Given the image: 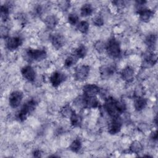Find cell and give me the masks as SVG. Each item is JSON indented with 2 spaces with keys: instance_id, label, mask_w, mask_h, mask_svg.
Returning a JSON list of instances; mask_svg holds the SVG:
<instances>
[{
  "instance_id": "obj_1",
  "label": "cell",
  "mask_w": 158,
  "mask_h": 158,
  "mask_svg": "<svg viewBox=\"0 0 158 158\" xmlns=\"http://www.w3.org/2000/svg\"><path fill=\"white\" fill-rule=\"evenodd\" d=\"M104 107L107 114L112 118L119 116L126 109L124 102L117 100L112 96H109L105 99Z\"/></svg>"
},
{
  "instance_id": "obj_2",
  "label": "cell",
  "mask_w": 158,
  "mask_h": 158,
  "mask_svg": "<svg viewBox=\"0 0 158 158\" xmlns=\"http://www.w3.org/2000/svg\"><path fill=\"white\" fill-rule=\"evenodd\" d=\"M37 102L33 99L27 101L17 113V117L19 120L20 122L25 121L27 118L28 116L35 110Z\"/></svg>"
},
{
  "instance_id": "obj_3",
  "label": "cell",
  "mask_w": 158,
  "mask_h": 158,
  "mask_svg": "<svg viewBox=\"0 0 158 158\" xmlns=\"http://www.w3.org/2000/svg\"><path fill=\"white\" fill-rule=\"evenodd\" d=\"M106 51L110 57L113 58L118 57L121 54V49L119 42L115 38L109 39L106 44Z\"/></svg>"
},
{
  "instance_id": "obj_4",
  "label": "cell",
  "mask_w": 158,
  "mask_h": 158,
  "mask_svg": "<svg viewBox=\"0 0 158 158\" xmlns=\"http://www.w3.org/2000/svg\"><path fill=\"white\" fill-rule=\"evenodd\" d=\"M26 55L31 60L41 61L46 57L47 52L44 49L28 48L26 51Z\"/></svg>"
},
{
  "instance_id": "obj_5",
  "label": "cell",
  "mask_w": 158,
  "mask_h": 158,
  "mask_svg": "<svg viewBox=\"0 0 158 158\" xmlns=\"http://www.w3.org/2000/svg\"><path fill=\"white\" fill-rule=\"evenodd\" d=\"M89 71L90 67L89 65H81L75 69L74 72V78L77 81H83L88 78Z\"/></svg>"
},
{
  "instance_id": "obj_6",
  "label": "cell",
  "mask_w": 158,
  "mask_h": 158,
  "mask_svg": "<svg viewBox=\"0 0 158 158\" xmlns=\"http://www.w3.org/2000/svg\"><path fill=\"white\" fill-rule=\"evenodd\" d=\"M23 99V93L20 91H14L12 92L9 97V103L12 108L19 107Z\"/></svg>"
},
{
  "instance_id": "obj_7",
  "label": "cell",
  "mask_w": 158,
  "mask_h": 158,
  "mask_svg": "<svg viewBox=\"0 0 158 158\" xmlns=\"http://www.w3.org/2000/svg\"><path fill=\"white\" fill-rule=\"evenodd\" d=\"M100 92V88L95 84H87L83 88V94L84 97L89 98L96 96Z\"/></svg>"
},
{
  "instance_id": "obj_8",
  "label": "cell",
  "mask_w": 158,
  "mask_h": 158,
  "mask_svg": "<svg viewBox=\"0 0 158 158\" xmlns=\"http://www.w3.org/2000/svg\"><path fill=\"white\" fill-rule=\"evenodd\" d=\"M122 126V120L119 116L114 117L112 120L109 124L108 132L110 135H115L120 132Z\"/></svg>"
},
{
  "instance_id": "obj_9",
  "label": "cell",
  "mask_w": 158,
  "mask_h": 158,
  "mask_svg": "<svg viewBox=\"0 0 158 158\" xmlns=\"http://www.w3.org/2000/svg\"><path fill=\"white\" fill-rule=\"evenodd\" d=\"M23 43L22 39L19 36L8 38L6 41V48L10 51H14L18 49Z\"/></svg>"
},
{
  "instance_id": "obj_10",
  "label": "cell",
  "mask_w": 158,
  "mask_h": 158,
  "mask_svg": "<svg viewBox=\"0 0 158 158\" xmlns=\"http://www.w3.org/2000/svg\"><path fill=\"white\" fill-rule=\"evenodd\" d=\"M116 71V67L114 65H102L99 69L101 77L102 79H107L110 77Z\"/></svg>"
},
{
  "instance_id": "obj_11",
  "label": "cell",
  "mask_w": 158,
  "mask_h": 158,
  "mask_svg": "<svg viewBox=\"0 0 158 158\" xmlns=\"http://www.w3.org/2000/svg\"><path fill=\"white\" fill-rule=\"evenodd\" d=\"M65 76L64 74L57 71L53 72L49 77L50 83L54 88L58 87L65 80Z\"/></svg>"
},
{
  "instance_id": "obj_12",
  "label": "cell",
  "mask_w": 158,
  "mask_h": 158,
  "mask_svg": "<svg viewBox=\"0 0 158 158\" xmlns=\"http://www.w3.org/2000/svg\"><path fill=\"white\" fill-rule=\"evenodd\" d=\"M21 73L23 78L28 81H34L36 78V74L34 69L30 65L23 67L21 70Z\"/></svg>"
},
{
  "instance_id": "obj_13",
  "label": "cell",
  "mask_w": 158,
  "mask_h": 158,
  "mask_svg": "<svg viewBox=\"0 0 158 158\" xmlns=\"http://www.w3.org/2000/svg\"><path fill=\"white\" fill-rule=\"evenodd\" d=\"M51 41L54 48L59 49L65 44V38L60 33H55L51 36Z\"/></svg>"
},
{
  "instance_id": "obj_14",
  "label": "cell",
  "mask_w": 158,
  "mask_h": 158,
  "mask_svg": "<svg viewBox=\"0 0 158 158\" xmlns=\"http://www.w3.org/2000/svg\"><path fill=\"white\" fill-rule=\"evenodd\" d=\"M157 54L154 52H149L146 55L143 62V65L144 67H151L154 66L157 60Z\"/></svg>"
},
{
  "instance_id": "obj_15",
  "label": "cell",
  "mask_w": 158,
  "mask_h": 158,
  "mask_svg": "<svg viewBox=\"0 0 158 158\" xmlns=\"http://www.w3.org/2000/svg\"><path fill=\"white\" fill-rule=\"evenodd\" d=\"M120 75L123 80L127 82H130L133 81L134 78L135 70L132 67L127 66L121 71Z\"/></svg>"
},
{
  "instance_id": "obj_16",
  "label": "cell",
  "mask_w": 158,
  "mask_h": 158,
  "mask_svg": "<svg viewBox=\"0 0 158 158\" xmlns=\"http://www.w3.org/2000/svg\"><path fill=\"white\" fill-rule=\"evenodd\" d=\"M83 104L84 107L86 108H91L94 109L97 108L100 105V102L98 100V99L96 98V96L94 97H83Z\"/></svg>"
},
{
  "instance_id": "obj_17",
  "label": "cell",
  "mask_w": 158,
  "mask_h": 158,
  "mask_svg": "<svg viewBox=\"0 0 158 158\" xmlns=\"http://www.w3.org/2000/svg\"><path fill=\"white\" fill-rule=\"evenodd\" d=\"M139 14V19L142 22H148L150 20L151 17L153 16L154 12L151 9L148 8H143L141 10L137 12Z\"/></svg>"
},
{
  "instance_id": "obj_18",
  "label": "cell",
  "mask_w": 158,
  "mask_h": 158,
  "mask_svg": "<svg viewBox=\"0 0 158 158\" xmlns=\"http://www.w3.org/2000/svg\"><path fill=\"white\" fill-rule=\"evenodd\" d=\"M148 103V101L143 96L135 97L134 100V107L136 110L141 111L144 109Z\"/></svg>"
},
{
  "instance_id": "obj_19",
  "label": "cell",
  "mask_w": 158,
  "mask_h": 158,
  "mask_svg": "<svg viewBox=\"0 0 158 158\" xmlns=\"http://www.w3.org/2000/svg\"><path fill=\"white\" fill-rule=\"evenodd\" d=\"M59 22V19L56 15H49L44 19V23L49 29L54 28Z\"/></svg>"
},
{
  "instance_id": "obj_20",
  "label": "cell",
  "mask_w": 158,
  "mask_h": 158,
  "mask_svg": "<svg viewBox=\"0 0 158 158\" xmlns=\"http://www.w3.org/2000/svg\"><path fill=\"white\" fill-rule=\"evenodd\" d=\"M157 36L154 34H151L146 36L145 38V43L150 50L154 51L156 46Z\"/></svg>"
},
{
  "instance_id": "obj_21",
  "label": "cell",
  "mask_w": 158,
  "mask_h": 158,
  "mask_svg": "<svg viewBox=\"0 0 158 158\" xmlns=\"http://www.w3.org/2000/svg\"><path fill=\"white\" fill-rule=\"evenodd\" d=\"M70 123L73 127H79L81 126L82 123V118L81 117L77 114L75 112L73 113V114L70 117Z\"/></svg>"
},
{
  "instance_id": "obj_22",
  "label": "cell",
  "mask_w": 158,
  "mask_h": 158,
  "mask_svg": "<svg viewBox=\"0 0 158 158\" xmlns=\"http://www.w3.org/2000/svg\"><path fill=\"white\" fill-rule=\"evenodd\" d=\"M93 12V8L90 4H85L81 7L80 14L82 17H88L91 15Z\"/></svg>"
},
{
  "instance_id": "obj_23",
  "label": "cell",
  "mask_w": 158,
  "mask_h": 158,
  "mask_svg": "<svg viewBox=\"0 0 158 158\" xmlns=\"http://www.w3.org/2000/svg\"><path fill=\"white\" fill-rule=\"evenodd\" d=\"M74 112L75 110L69 104H65L61 108L60 110V113L62 116L66 118H70Z\"/></svg>"
},
{
  "instance_id": "obj_24",
  "label": "cell",
  "mask_w": 158,
  "mask_h": 158,
  "mask_svg": "<svg viewBox=\"0 0 158 158\" xmlns=\"http://www.w3.org/2000/svg\"><path fill=\"white\" fill-rule=\"evenodd\" d=\"M129 149L132 153L138 154L143 150V146L139 141H134L131 143Z\"/></svg>"
},
{
  "instance_id": "obj_25",
  "label": "cell",
  "mask_w": 158,
  "mask_h": 158,
  "mask_svg": "<svg viewBox=\"0 0 158 158\" xmlns=\"http://www.w3.org/2000/svg\"><path fill=\"white\" fill-rule=\"evenodd\" d=\"M86 54H87V49L86 46L83 44H81L76 49L74 55L78 59H83L86 56Z\"/></svg>"
},
{
  "instance_id": "obj_26",
  "label": "cell",
  "mask_w": 158,
  "mask_h": 158,
  "mask_svg": "<svg viewBox=\"0 0 158 158\" xmlns=\"http://www.w3.org/2000/svg\"><path fill=\"white\" fill-rule=\"evenodd\" d=\"M81 148V142L79 138H76L70 144L69 148L73 152H78Z\"/></svg>"
},
{
  "instance_id": "obj_27",
  "label": "cell",
  "mask_w": 158,
  "mask_h": 158,
  "mask_svg": "<svg viewBox=\"0 0 158 158\" xmlns=\"http://www.w3.org/2000/svg\"><path fill=\"white\" fill-rule=\"evenodd\" d=\"M1 18L3 22L7 21L9 18V7L7 5L4 4L1 6Z\"/></svg>"
},
{
  "instance_id": "obj_28",
  "label": "cell",
  "mask_w": 158,
  "mask_h": 158,
  "mask_svg": "<svg viewBox=\"0 0 158 158\" xmlns=\"http://www.w3.org/2000/svg\"><path fill=\"white\" fill-rule=\"evenodd\" d=\"M89 24L87 21H81L77 24V29L82 33H86L89 30Z\"/></svg>"
},
{
  "instance_id": "obj_29",
  "label": "cell",
  "mask_w": 158,
  "mask_h": 158,
  "mask_svg": "<svg viewBox=\"0 0 158 158\" xmlns=\"http://www.w3.org/2000/svg\"><path fill=\"white\" fill-rule=\"evenodd\" d=\"M77 60H78V58L75 55L70 56L65 59L64 61V65L66 67H70L72 65H73L75 64H76Z\"/></svg>"
},
{
  "instance_id": "obj_30",
  "label": "cell",
  "mask_w": 158,
  "mask_h": 158,
  "mask_svg": "<svg viewBox=\"0 0 158 158\" xmlns=\"http://www.w3.org/2000/svg\"><path fill=\"white\" fill-rule=\"evenodd\" d=\"M58 7L62 11L67 10L70 7V2L69 1L64 0V1H60L58 2Z\"/></svg>"
},
{
  "instance_id": "obj_31",
  "label": "cell",
  "mask_w": 158,
  "mask_h": 158,
  "mask_svg": "<svg viewBox=\"0 0 158 158\" xmlns=\"http://www.w3.org/2000/svg\"><path fill=\"white\" fill-rule=\"evenodd\" d=\"M93 23L95 26L97 27H101L104 25V21L103 17L101 15H97L94 16L92 19Z\"/></svg>"
},
{
  "instance_id": "obj_32",
  "label": "cell",
  "mask_w": 158,
  "mask_h": 158,
  "mask_svg": "<svg viewBox=\"0 0 158 158\" xmlns=\"http://www.w3.org/2000/svg\"><path fill=\"white\" fill-rule=\"evenodd\" d=\"M67 20H68V22L70 24H71L72 25H75L78 23V20H79V17H78V16L77 14L72 13V14H70L69 15Z\"/></svg>"
},
{
  "instance_id": "obj_33",
  "label": "cell",
  "mask_w": 158,
  "mask_h": 158,
  "mask_svg": "<svg viewBox=\"0 0 158 158\" xmlns=\"http://www.w3.org/2000/svg\"><path fill=\"white\" fill-rule=\"evenodd\" d=\"M94 48L98 52L101 53L106 50V44L102 41H98L94 44Z\"/></svg>"
},
{
  "instance_id": "obj_34",
  "label": "cell",
  "mask_w": 158,
  "mask_h": 158,
  "mask_svg": "<svg viewBox=\"0 0 158 158\" xmlns=\"http://www.w3.org/2000/svg\"><path fill=\"white\" fill-rule=\"evenodd\" d=\"M1 37L2 38H6L7 37H8L9 29L6 27H5V26H1Z\"/></svg>"
},
{
  "instance_id": "obj_35",
  "label": "cell",
  "mask_w": 158,
  "mask_h": 158,
  "mask_svg": "<svg viewBox=\"0 0 158 158\" xmlns=\"http://www.w3.org/2000/svg\"><path fill=\"white\" fill-rule=\"evenodd\" d=\"M112 3L113 5H114L115 6H116V7H118V8L122 7H123L124 5H125V1H120V0L112 1Z\"/></svg>"
},
{
  "instance_id": "obj_36",
  "label": "cell",
  "mask_w": 158,
  "mask_h": 158,
  "mask_svg": "<svg viewBox=\"0 0 158 158\" xmlns=\"http://www.w3.org/2000/svg\"><path fill=\"white\" fill-rule=\"evenodd\" d=\"M33 156H34V157H41V151L39 150V149L35 150V151L33 152Z\"/></svg>"
},
{
  "instance_id": "obj_37",
  "label": "cell",
  "mask_w": 158,
  "mask_h": 158,
  "mask_svg": "<svg viewBox=\"0 0 158 158\" xmlns=\"http://www.w3.org/2000/svg\"><path fill=\"white\" fill-rule=\"evenodd\" d=\"M151 138L153 140H157V130L152 132V133L151 135Z\"/></svg>"
}]
</instances>
